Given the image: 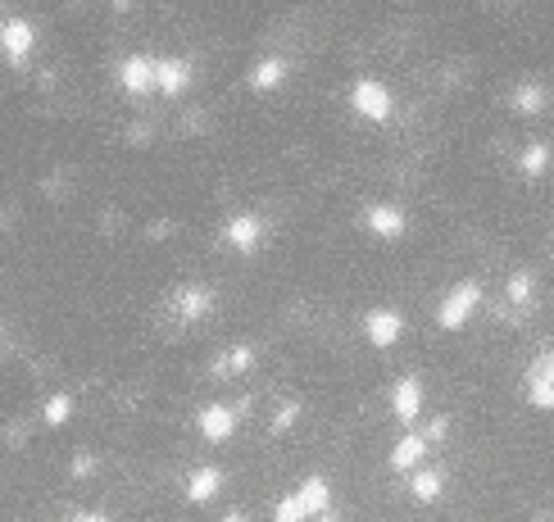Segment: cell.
<instances>
[{
  "mask_svg": "<svg viewBox=\"0 0 554 522\" xmlns=\"http://www.w3.org/2000/svg\"><path fill=\"white\" fill-rule=\"evenodd\" d=\"M418 459H423V441H418V436H409V441L396 445V468H414Z\"/></svg>",
  "mask_w": 554,
  "mask_h": 522,
  "instance_id": "52a82bcc",
  "label": "cell"
},
{
  "mask_svg": "<svg viewBox=\"0 0 554 522\" xmlns=\"http://www.w3.org/2000/svg\"><path fill=\"white\" fill-rule=\"evenodd\" d=\"M318 522H337V518H332V513H323V518H318Z\"/></svg>",
  "mask_w": 554,
  "mask_h": 522,
  "instance_id": "4fadbf2b",
  "label": "cell"
},
{
  "mask_svg": "<svg viewBox=\"0 0 554 522\" xmlns=\"http://www.w3.org/2000/svg\"><path fill=\"white\" fill-rule=\"evenodd\" d=\"M73 522H109V518H105V513H78Z\"/></svg>",
  "mask_w": 554,
  "mask_h": 522,
  "instance_id": "8fae6325",
  "label": "cell"
},
{
  "mask_svg": "<svg viewBox=\"0 0 554 522\" xmlns=\"http://www.w3.org/2000/svg\"><path fill=\"white\" fill-rule=\"evenodd\" d=\"M396 409H400V414H414V409H418V391H414V386H400V395H396Z\"/></svg>",
  "mask_w": 554,
  "mask_h": 522,
  "instance_id": "30bf717a",
  "label": "cell"
},
{
  "mask_svg": "<svg viewBox=\"0 0 554 522\" xmlns=\"http://www.w3.org/2000/svg\"><path fill=\"white\" fill-rule=\"evenodd\" d=\"M473 305H477V286H459L455 296L446 300V309H441V323H446V327L464 323V318L473 314Z\"/></svg>",
  "mask_w": 554,
  "mask_h": 522,
  "instance_id": "3957f363",
  "label": "cell"
},
{
  "mask_svg": "<svg viewBox=\"0 0 554 522\" xmlns=\"http://www.w3.org/2000/svg\"><path fill=\"white\" fill-rule=\"evenodd\" d=\"M223 522H246V513H228V518H223Z\"/></svg>",
  "mask_w": 554,
  "mask_h": 522,
  "instance_id": "7c38bea8",
  "label": "cell"
},
{
  "mask_svg": "<svg viewBox=\"0 0 554 522\" xmlns=\"http://www.w3.org/2000/svg\"><path fill=\"white\" fill-rule=\"evenodd\" d=\"M355 105L364 109V114H373V119H382V114H386V96H382L377 87H364V91H359Z\"/></svg>",
  "mask_w": 554,
  "mask_h": 522,
  "instance_id": "8992f818",
  "label": "cell"
},
{
  "mask_svg": "<svg viewBox=\"0 0 554 522\" xmlns=\"http://www.w3.org/2000/svg\"><path fill=\"white\" fill-rule=\"evenodd\" d=\"M441 495V477L436 473H418L414 477V500H436Z\"/></svg>",
  "mask_w": 554,
  "mask_h": 522,
  "instance_id": "ba28073f",
  "label": "cell"
},
{
  "mask_svg": "<svg viewBox=\"0 0 554 522\" xmlns=\"http://www.w3.org/2000/svg\"><path fill=\"white\" fill-rule=\"evenodd\" d=\"M314 513H327V482H305L296 495L273 509V522H309Z\"/></svg>",
  "mask_w": 554,
  "mask_h": 522,
  "instance_id": "6da1fadb",
  "label": "cell"
},
{
  "mask_svg": "<svg viewBox=\"0 0 554 522\" xmlns=\"http://www.w3.org/2000/svg\"><path fill=\"white\" fill-rule=\"evenodd\" d=\"M228 414H223V409H209L205 414V436H214V441H223V436H228Z\"/></svg>",
  "mask_w": 554,
  "mask_h": 522,
  "instance_id": "9c48e42d",
  "label": "cell"
},
{
  "mask_svg": "<svg viewBox=\"0 0 554 522\" xmlns=\"http://www.w3.org/2000/svg\"><path fill=\"white\" fill-rule=\"evenodd\" d=\"M527 382H532V400L550 409V404H554V355H545L541 364L532 368V377H527Z\"/></svg>",
  "mask_w": 554,
  "mask_h": 522,
  "instance_id": "7a4b0ae2",
  "label": "cell"
},
{
  "mask_svg": "<svg viewBox=\"0 0 554 522\" xmlns=\"http://www.w3.org/2000/svg\"><path fill=\"white\" fill-rule=\"evenodd\" d=\"M218 486H223V473H218V468H205V473H196V477H191V500H196V504H205V500H214V495H218Z\"/></svg>",
  "mask_w": 554,
  "mask_h": 522,
  "instance_id": "277c9868",
  "label": "cell"
},
{
  "mask_svg": "<svg viewBox=\"0 0 554 522\" xmlns=\"http://www.w3.org/2000/svg\"><path fill=\"white\" fill-rule=\"evenodd\" d=\"M368 332H373L377 345H391V341L400 336V318H396V314H377L373 323H368Z\"/></svg>",
  "mask_w": 554,
  "mask_h": 522,
  "instance_id": "5b68a950",
  "label": "cell"
}]
</instances>
